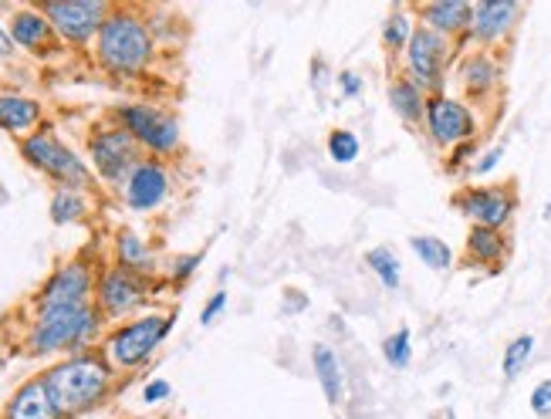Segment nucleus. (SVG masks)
I'll return each mask as SVG.
<instances>
[{
    "label": "nucleus",
    "mask_w": 551,
    "mask_h": 419,
    "mask_svg": "<svg viewBox=\"0 0 551 419\" xmlns=\"http://www.w3.org/2000/svg\"><path fill=\"white\" fill-rule=\"evenodd\" d=\"M41 122V102L24 95H0V129L4 132H28Z\"/></svg>",
    "instance_id": "22"
},
{
    "label": "nucleus",
    "mask_w": 551,
    "mask_h": 419,
    "mask_svg": "<svg viewBox=\"0 0 551 419\" xmlns=\"http://www.w3.org/2000/svg\"><path fill=\"white\" fill-rule=\"evenodd\" d=\"M460 78H464V88L470 95H487L497 85V78H501V68H497L491 51H474V55H467L464 68H460Z\"/></svg>",
    "instance_id": "23"
},
{
    "label": "nucleus",
    "mask_w": 551,
    "mask_h": 419,
    "mask_svg": "<svg viewBox=\"0 0 551 419\" xmlns=\"http://www.w3.org/2000/svg\"><path fill=\"white\" fill-rule=\"evenodd\" d=\"M413 21L410 14L403 11V7H396L393 14L382 21V44H386V51H406V44L413 38Z\"/></svg>",
    "instance_id": "28"
},
{
    "label": "nucleus",
    "mask_w": 551,
    "mask_h": 419,
    "mask_svg": "<svg viewBox=\"0 0 551 419\" xmlns=\"http://www.w3.org/2000/svg\"><path fill=\"white\" fill-rule=\"evenodd\" d=\"M366 264H369V271L382 281V288H389V291L399 288V281H403V267H399V257L389 251V247H372V251L366 254Z\"/></svg>",
    "instance_id": "27"
},
{
    "label": "nucleus",
    "mask_w": 551,
    "mask_h": 419,
    "mask_svg": "<svg viewBox=\"0 0 551 419\" xmlns=\"http://www.w3.org/2000/svg\"><path fill=\"white\" fill-rule=\"evenodd\" d=\"M464 217L474 227H491V230H504L511 224L514 210H518V193H514V183H501V186H470V190L457 193L453 200Z\"/></svg>",
    "instance_id": "6"
},
{
    "label": "nucleus",
    "mask_w": 551,
    "mask_h": 419,
    "mask_svg": "<svg viewBox=\"0 0 551 419\" xmlns=\"http://www.w3.org/2000/svg\"><path fill=\"white\" fill-rule=\"evenodd\" d=\"M311 369H315V379H318V386H322L328 403L339 406L342 392H345V376H342V362L332 345H325V342L311 345Z\"/></svg>",
    "instance_id": "18"
},
{
    "label": "nucleus",
    "mask_w": 551,
    "mask_h": 419,
    "mask_svg": "<svg viewBox=\"0 0 551 419\" xmlns=\"http://www.w3.org/2000/svg\"><path fill=\"white\" fill-rule=\"evenodd\" d=\"M115 257H119V267H126V271H149V264H153V254H149L146 240L139 234H132V230H119V237H115Z\"/></svg>",
    "instance_id": "24"
},
{
    "label": "nucleus",
    "mask_w": 551,
    "mask_h": 419,
    "mask_svg": "<svg viewBox=\"0 0 551 419\" xmlns=\"http://www.w3.org/2000/svg\"><path fill=\"white\" fill-rule=\"evenodd\" d=\"M508 257V237L491 227H470L467 234V261L481 267H497Z\"/></svg>",
    "instance_id": "21"
},
{
    "label": "nucleus",
    "mask_w": 551,
    "mask_h": 419,
    "mask_svg": "<svg viewBox=\"0 0 551 419\" xmlns=\"http://www.w3.org/2000/svg\"><path fill=\"white\" fill-rule=\"evenodd\" d=\"M200 261H203V254H183V257H176L173 278H176V281H186V278H190V274L200 267Z\"/></svg>",
    "instance_id": "36"
},
{
    "label": "nucleus",
    "mask_w": 551,
    "mask_h": 419,
    "mask_svg": "<svg viewBox=\"0 0 551 419\" xmlns=\"http://www.w3.org/2000/svg\"><path fill=\"white\" fill-rule=\"evenodd\" d=\"M423 28L437 31L440 38H457V34H470V21H474V7L467 0H437V4L420 7Z\"/></svg>",
    "instance_id": "16"
},
{
    "label": "nucleus",
    "mask_w": 551,
    "mask_h": 419,
    "mask_svg": "<svg viewBox=\"0 0 551 419\" xmlns=\"http://www.w3.org/2000/svg\"><path fill=\"white\" fill-rule=\"evenodd\" d=\"M410 247L426 267H433V271H450L453 267V247L447 244V240H440L433 234H416V237H410Z\"/></svg>",
    "instance_id": "26"
},
{
    "label": "nucleus",
    "mask_w": 551,
    "mask_h": 419,
    "mask_svg": "<svg viewBox=\"0 0 551 419\" xmlns=\"http://www.w3.org/2000/svg\"><path fill=\"white\" fill-rule=\"evenodd\" d=\"M92 163H95V173L109 183H119V180H129V173L136 169L142 159L136 156V146L139 142L129 136L126 129H105V132H95L92 136Z\"/></svg>",
    "instance_id": "11"
},
{
    "label": "nucleus",
    "mask_w": 551,
    "mask_h": 419,
    "mask_svg": "<svg viewBox=\"0 0 551 419\" xmlns=\"http://www.w3.org/2000/svg\"><path fill=\"white\" fill-rule=\"evenodd\" d=\"M88 294H92V267L85 261H71L44 281L38 294V311L55 305H82V301H88Z\"/></svg>",
    "instance_id": "12"
},
{
    "label": "nucleus",
    "mask_w": 551,
    "mask_h": 419,
    "mask_svg": "<svg viewBox=\"0 0 551 419\" xmlns=\"http://www.w3.org/2000/svg\"><path fill=\"white\" fill-rule=\"evenodd\" d=\"M359 153H362V142L352 129H332L328 132V156H332V163L349 166V163L359 159Z\"/></svg>",
    "instance_id": "30"
},
{
    "label": "nucleus",
    "mask_w": 551,
    "mask_h": 419,
    "mask_svg": "<svg viewBox=\"0 0 551 419\" xmlns=\"http://www.w3.org/2000/svg\"><path fill=\"white\" fill-rule=\"evenodd\" d=\"M21 156L28 159L34 169H41L44 176L58 180L61 186H71V190H82V186L92 183L88 166L71 153L55 132H34V136H28L21 142Z\"/></svg>",
    "instance_id": "5"
},
{
    "label": "nucleus",
    "mask_w": 551,
    "mask_h": 419,
    "mask_svg": "<svg viewBox=\"0 0 551 419\" xmlns=\"http://www.w3.org/2000/svg\"><path fill=\"white\" fill-rule=\"evenodd\" d=\"M531 352H535V338H531V335L511 338V345L504 349V359H501L504 379H518L521 372H524V365L531 362Z\"/></svg>",
    "instance_id": "29"
},
{
    "label": "nucleus",
    "mask_w": 551,
    "mask_h": 419,
    "mask_svg": "<svg viewBox=\"0 0 551 419\" xmlns=\"http://www.w3.org/2000/svg\"><path fill=\"white\" fill-rule=\"evenodd\" d=\"M119 119H122V129H126L139 146H146L149 153L166 156L180 146V122H176L170 112L153 109V105H126V109H119Z\"/></svg>",
    "instance_id": "7"
},
{
    "label": "nucleus",
    "mask_w": 551,
    "mask_h": 419,
    "mask_svg": "<svg viewBox=\"0 0 551 419\" xmlns=\"http://www.w3.org/2000/svg\"><path fill=\"white\" fill-rule=\"evenodd\" d=\"M443 68H447V38H440L430 28H416L410 44H406V75L413 78L423 92L440 95L443 88Z\"/></svg>",
    "instance_id": "9"
},
{
    "label": "nucleus",
    "mask_w": 551,
    "mask_h": 419,
    "mask_svg": "<svg viewBox=\"0 0 551 419\" xmlns=\"http://www.w3.org/2000/svg\"><path fill=\"white\" fill-rule=\"evenodd\" d=\"M224 308H227V291H217L213 298L207 301V308L200 311V325H213L220 315H224Z\"/></svg>",
    "instance_id": "35"
},
{
    "label": "nucleus",
    "mask_w": 551,
    "mask_h": 419,
    "mask_svg": "<svg viewBox=\"0 0 551 419\" xmlns=\"http://www.w3.org/2000/svg\"><path fill=\"white\" fill-rule=\"evenodd\" d=\"M382 355H386V362L393 365V369H406V365L413 362V332L410 328H399L382 342Z\"/></svg>",
    "instance_id": "31"
},
{
    "label": "nucleus",
    "mask_w": 551,
    "mask_h": 419,
    "mask_svg": "<svg viewBox=\"0 0 551 419\" xmlns=\"http://www.w3.org/2000/svg\"><path fill=\"white\" fill-rule=\"evenodd\" d=\"M311 82H315L318 92H325V88H328V68H325L322 58L311 61Z\"/></svg>",
    "instance_id": "38"
},
{
    "label": "nucleus",
    "mask_w": 551,
    "mask_h": 419,
    "mask_svg": "<svg viewBox=\"0 0 551 419\" xmlns=\"http://www.w3.org/2000/svg\"><path fill=\"white\" fill-rule=\"evenodd\" d=\"M474 153V142H464V146L457 149V153H453V159H450V169H460V163H464V159Z\"/></svg>",
    "instance_id": "40"
},
{
    "label": "nucleus",
    "mask_w": 551,
    "mask_h": 419,
    "mask_svg": "<svg viewBox=\"0 0 551 419\" xmlns=\"http://www.w3.org/2000/svg\"><path fill=\"white\" fill-rule=\"evenodd\" d=\"M95 55L109 71L132 75L153 61V34L136 14L115 11L105 17L99 38H95Z\"/></svg>",
    "instance_id": "3"
},
{
    "label": "nucleus",
    "mask_w": 551,
    "mask_h": 419,
    "mask_svg": "<svg viewBox=\"0 0 551 419\" xmlns=\"http://www.w3.org/2000/svg\"><path fill=\"white\" fill-rule=\"evenodd\" d=\"M11 38L14 44H21V48L28 51H44L55 38V28L48 24V17L41 11H31V7H24V11H14L11 17Z\"/></svg>",
    "instance_id": "19"
},
{
    "label": "nucleus",
    "mask_w": 551,
    "mask_h": 419,
    "mask_svg": "<svg viewBox=\"0 0 551 419\" xmlns=\"http://www.w3.org/2000/svg\"><path fill=\"white\" fill-rule=\"evenodd\" d=\"M423 122H426V132H430V139L437 142V146H464L477 129L474 112H470L464 102H457V98H450L443 92L426 98Z\"/></svg>",
    "instance_id": "10"
},
{
    "label": "nucleus",
    "mask_w": 551,
    "mask_h": 419,
    "mask_svg": "<svg viewBox=\"0 0 551 419\" xmlns=\"http://www.w3.org/2000/svg\"><path fill=\"white\" fill-rule=\"evenodd\" d=\"M335 85H339L342 98H359L362 95V75L352 68H342L339 75H335Z\"/></svg>",
    "instance_id": "32"
},
{
    "label": "nucleus",
    "mask_w": 551,
    "mask_h": 419,
    "mask_svg": "<svg viewBox=\"0 0 551 419\" xmlns=\"http://www.w3.org/2000/svg\"><path fill=\"white\" fill-rule=\"evenodd\" d=\"M142 294H146V288H142V274L126 271V267H112V271H105L99 281V308H102V315L122 318L142 305Z\"/></svg>",
    "instance_id": "13"
},
{
    "label": "nucleus",
    "mask_w": 551,
    "mask_h": 419,
    "mask_svg": "<svg viewBox=\"0 0 551 419\" xmlns=\"http://www.w3.org/2000/svg\"><path fill=\"white\" fill-rule=\"evenodd\" d=\"M44 389H48L51 403L65 416H78L88 413L109 396L112 389V369L109 362L99 359V355H71V359H61L51 365L41 376Z\"/></svg>",
    "instance_id": "1"
},
{
    "label": "nucleus",
    "mask_w": 551,
    "mask_h": 419,
    "mask_svg": "<svg viewBox=\"0 0 551 419\" xmlns=\"http://www.w3.org/2000/svg\"><path fill=\"white\" fill-rule=\"evenodd\" d=\"M531 409H535V416L541 419L551 416V379L538 382V386L531 389Z\"/></svg>",
    "instance_id": "33"
},
{
    "label": "nucleus",
    "mask_w": 551,
    "mask_h": 419,
    "mask_svg": "<svg viewBox=\"0 0 551 419\" xmlns=\"http://www.w3.org/2000/svg\"><path fill=\"white\" fill-rule=\"evenodd\" d=\"M170 382L166 379H153L146 389H142V403H163V399H170Z\"/></svg>",
    "instance_id": "37"
},
{
    "label": "nucleus",
    "mask_w": 551,
    "mask_h": 419,
    "mask_svg": "<svg viewBox=\"0 0 551 419\" xmlns=\"http://www.w3.org/2000/svg\"><path fill=\"white\" fill-rule=\"evenodd\" d=\"M99 328V311L92 301L82 305H55V308H41L38 322H34L28 335V352L31 355H55L65 349H78Z\"/></svg>",
    "instance_id": "2"
},
{
    "label": "nucleus",
    "mask_w": 551,
    "mask_h": 419,
    "mask_svg": "<svg viewBox=\"0 0 551 419\" xmlns=\"http://www.w3.org/2000/svg\"><path fill=\"white\" fill-rule=\"evenodd\" d=\"M389 105H393V112L406 122V126H416V122H423V115H426L423 88L416 85L410 75H396L393 82H389Z\"/></svg>",
    "instance_id": "20"
},
{
    "label": "nucleus",
    "mask_w": 551,
    "mask_h": 419,
    "mask_svg": "<svg viewBox=\"0 0 551 419\" xmlns=\"http://www.w3.org/2000/svg\"><path fill=\"white\" fill-rule=\"evenodd\" d=\"M521 17L518 0H484L474 7V21H470V38L481 44L501 41L504 34L514 28V21Z\"/></svg>",
    "instance_id": "15"
},
{
    "label": "nucleus",
    "mask_w": 551,
    "mask_h": 419,
    "mask_svg": "<svg viewBox=\"0 0 551 419\" xmlns=\"http://www.w3.org/2000/svg\"><path fill=\"white\" fill-rule=\"evenodd\" d=\"M501 159H504V146L487 149L484 156H477V159H474V166H470V173H474V176H487V173H494Z\"/></svg>",
    "instance_id": "34"
},
{
    "label": "nucleus",
    "mask_w": 551,
    "mask_h": 419,
    "mask_svg": "<svg viewBox=\"0 0 551 419\" xmlns=\"http://www.w3.org/2000/svg\"><path fill=\"white\" fill-rule=\"evenodd\" d=\"M88 217V200L82 190H71V186H61V190L51 196V220L55 224H82Z\"/></svg>",
    "instance_id": "25"
},
{
    "label": "nucleus",
    "mask_w": 551,
    "mask_h": 419,
    "mask_svg": "<svg viewBox=\"0 0 551 419\" xmlns=\"http://www.w3.org/2000/svg\"><path fill=\"white\" fill-rule=\"evenodd\" d=\"M41 14L48 17V24L61 38L75 44H85L92 34L99 38L105 17H109L102 0H48V4H41Z\"/></svg>",
    "instance_id": "8"
},
{
    "label": "nucleus",
    "mask_w": 551,
    "mask_h": 419,
    "mask_svg": "<svg viewBox=\"0 0 551 419\" xmlns=\"http://www.w3.org/2000/svg\"><path fill=\"white\" fill-rule=\"evenodd\" d=\"M170 193V173L159 159H142L126 180V203L132 210H156Z\"/></svg>",
    "instance_id": "14"
},
{
    "label": "nucleus",
    "mask_w": 551,
    "mask_h": 419,
    "mask_svg": "<svg viewBox=\"0 0 551 419\" xmlns=\"http://www.w3.org/2000/svg\"><path fill=\"white\" fill-rule=\"evenodd\" d=\"M11 55H14V38L11 31L0 28V58H11Z\"/></svg>",
    "instance_id": "39"
},
{
    "label": "nucleus",
    "mask_w": 551,
    "mask_h": 419,
    "mask_svg": "<svg viewBox=\"0 0 551 419\" xmlns=\"http://www.w3.org/2000/svg\"><path fill=\"white\" fill-rule=\"evenodd\" d=\"M173 322L176 315H146L122 325L119 332H112L109 345H105L112 365H119V369H139V365H146L159 345L166 342V335L173 332Z\"/></svg>",
    "instance_id": "4"
},
{
    "label": "nucleus",
    "mask_w": 551,
    "mask_h": 419,
    "mask_svg": "<svg viewBox=\"0 0 551 419\" xmlns=\"http://www.w3.org/2000/svg\"><path fill=\"white\" fill-rule=\"evenodd\" d=\"M4 419H61V413L51 403L48 389H44L41 376L28 379L24 386H17V392L7 399L4 406Z\"/></svg>",
    "instance_id": "17"
},
{
    "label": "nucleus",
    "mask_w": 551,
    "mask_h": 419,
    "mask_svg": "<svg viewBox=\"0 0 551 419\" xmlns=\"http://www.w3.org/2000/svg\"><path fill=\"white\" fill-rule=\"evenodd\" d=\"M545 217L551 220V203H548V207H545Z\"/></svg>",
    "instance_id": "41"
}]
</instances>
